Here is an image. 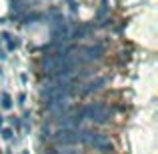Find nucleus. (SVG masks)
Returning <instances> with one entry per match:
<instances>
[{"label":"nucleus","mask_w":158,"mask_h":154,"mask_svg":"<svg viewBox=\"0 0 158 154\" xmlns=\"http://www.w3.org/2000/svg\"><path fill=\"white\" fill-rule=\"evenodd\" d=\"M52 140L58 146H72V144L80 142V132L78 130H58L52 134Z\"/></svg>","instance_id":"nucleus-1"},{"label":"nucleus","mask_w":158,"mask_h":154,"mask_svg":"<svg viewBox=\"0 0 158 154\" xmlns=\"http://www.w3.org/2000/svg\"><path fill=\"white\" fill-rule=\"evenodd\" d=\"M82 52H86V60H94V58H100L104 54V44H90V46H80Z\"/></svg>","instance_id":"nucleus-2"},{"label":"nucleus","mask_w":158,"mask_h":154,"mask_svg":"<svg viewBox=\"0 0 158 154\" xmlns=\"http://www.w3.org/2000/svg\"><path fill=\"white\" fill-rule=\"evenodd\" d=\"M106 82V78H96V80H92V82H88V84L84 86V88L80 90L82 94H90V92H96V90H100L102 88V84Z\"/></svg>","instance_id":"nucleus-3"},{"label":"nucleus","mask_w":158,"mask_h":154,"mask_svg":"<svg viewBox=\"0 0 158 154\" xmlns=\"http://www.w3.org/2000/svg\"><path fill=\"white\" fill-rule=\"evenodd\" d=\"M2 106H4V108H10V106H12L10 96H8V94H4V96H2Z\"/></svg>","instance_id":"nucleus-4"},{"label":"nucleus","mask_w":158,"mask_h":154,"mask_svg":"<svg viewBox=\"0 0 158 154\" xmlns=\"http://www.w3.org/2000/svg\"><path fill=\"white\" fill-rule=\"evenodd\" d=\"M0 120H2V118H0Z\"/></svg>","instance_id":"nucleus-5"}]
</instances>
